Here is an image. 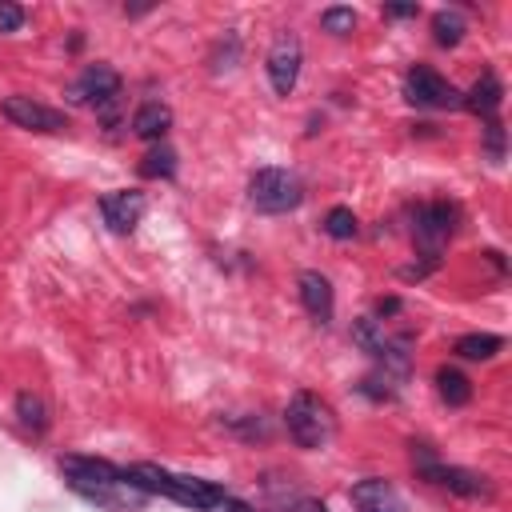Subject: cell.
<instances>
[{
	"mask_svg": "<svg viewBox=\"0 0 512 512\" xmlns=\"http://www.w3.org/2000/svg\"><path fill=\"white\" fill-rule=\"evenodd\" d=\"M456 220H460V208L456 204H444V200H432V204H420L416 208V224H412V236H416V248L424 256V264H440V252L448 244V236L456 232Z\"/></svg>",
	"mask_w": 512,
	"mask_h": 512,
	"instance_id": "5",
	"label": "cell"
},
{
	"mask_svg": "<svg viewBox=\"0 0 512 512\" xmlns=\"http://www.w3.org/2000/svg\"><path fill=\"white\" fill-rule=\"evenodd\" d=\"M140 176H148V180H172L176 176V152L164 140L152 144L144 152V160H140Z\"/></svg>",
	"mask_w": 512,
	"mask_h": 512,
	"instance_id": "17",
	"label": "cell"
},
{
	"mask_svg": "<svg viewBox=\"0 0 512 512\" xmlns=\"http://www.w3.org/2000/svg\"><path fill=\"white\" fill-rule=\"evenodd\" d=\"M352 504L360 512H408L404 508V496L388 480H380V476H368V480L352 484Z\"/></svg>",
	"mask_w": 512,
	"mask_h": 512,
	"instance_id": "12",
	"label": "cell"
},
{
	"mask_svg": "<svg viewBox=\"0 0 512 512\" xmlns=\"http://www.w3.org/2000/svg\"><path fill=\"white\" fill-rule=\"evenodd\" d=\"M392 312H400V300H396V296L380 300V316H392Z\"/></svg>",
	"mask_w": 512,
	"mask_h": 512,
	"instance_id": "28",
	"label": "cell"
},
{
	"mask_svg": "<svg viewBox=\"0 0 512 512\" xmlns=\"http://www.w3.org/2000/svg\"><path fill=\"white\" fill-rule=\"evenodd\" d=\"M388 16H400V20H404V16H416V4H392Z\"/></svg>",
	"mask_w": 512,
	"mask_h": 512,
	"instance_id": "27",
	"label": "cell"
},
{
	"mask_svg": "<svg viewBox=\"0 0 512 512\" xmlns=\"http://www.w3.org/2000/svg\"><path fill=\"white\" fill-rule=\"evenodd\" d=\"M300 60H304V48L292 32H280L272 52H268V80L276 88V96H288L296 88V76H300Z\"/></svg>",
	"mask_w": 512,
	"mask_h": 512,
	"instance_id": "8",
	"label": "cell"
},
{
	"mask_svg": "<svg viewBox=\"0 0 512 512\" xmlns=\"http://www.w3.org/2000/svg\"><path fill=\"white\" fill-rule=\"evenodd\" d=\"M432 36L440 48H452L464 40V16L460 12H436L432 16Z\"/></svg>",
	"mask_w": 512,
	"mask_h": 512,
	"instance_id": "21",
	"label": "cell"
},
{
	"mask_svg": "<svg viewBox=\"0 0 512 512\" xmlns=\"http://www.w3.org/2000/svg\"><path fill=\"white\" fill-rule=\"evenodd\" d=\"M500 100H504L500 76H496V72H480V80L460 96V108H468V112H476V116H484V120H496Z\"/></svg>",
	"mask_w": 512,
	"mask_h": 512,
	"instance_id": "13",
	"label": "cell"
},
{
	"mask_svg": "<svg viewBox=\"0 0 512 512\" xmlns=\"http://www.w3.org/2000/svg\"><path fill=\"white\" fill-rule=\"evenodd\" d=\"M100 216H104V224L112 228V232H132L136 224H140V216H144V192H132V188H120V192H108L104 200H100Z\"/></svg>",
	"mask_w": 512,
	"mask_h": 512,
	"instance_id": "11",
	"label": "cell"
},
{
	"mask_svg": "<svg viewBox=\"0 0 512 512\" xmlns=\"http://www.w3.org/2000/svg\"><path fill=\"white\" fill-rule=\"evenodd\" d=\"M168 124H172V112H168V104H160V100H144V104L136 108V116H132V132H136L140 140H152V144L164 140Z\"/></svg>",
	"mask_w": 512,
	"mask_h": 512,
	"instance_id": "15",
	"label": "cell"
},
{
	"mask_svg": "<svg viewBox=\"0 0 512 512\" xmlns=\"http://www.w3.org/2000/svg\"><path fill=\"white\" fill-rule=\"evenodd\" d=\"M352 340H356L364 352H372V356H384V352H388V344H392V340L384 336L380 320H368V316L352 324Z\"/></svg>",
	"mask_w": 512,
	"mask_h": 512,
	"instance_id": "19",
	"label": "cell"
},
{
	"mask_svg": "<svg viewBox=\"0 0 512 512\" xmlns=\"http://www.w3.org/2000/svg\"><path fill=\"white\" fill-rule=\"evenodd\" d=\"M4 116L16 128H28V132H60V128H68L64 112H56V108H48V104H40L32 96H8L4 100Z\"/></svg>",
	"mask_w": 512,
	"mask_h": 512,
	"instance_id": "9",
	"label": "cell"
},
{
	"mask_svg": "<svg viewBox=\"0 0 512 512\" xmlns=\"http://www.w3.org/2000/svg\"><path fill=\"white\" fill-rule=\"evenodd\" d=\"M60 468H64L68 484L80 496H88V500H96L104 508H116L120 504V488H132L124 480V468H112L108 460H96V456H64Z\"/></svg>",
	"mask_w": 512,
	"mask_h": 512,
	"instance_id": "2",
	"label": "cell"
},
{
	"mask_svg": "<svg viewBox=\"0 0 512 512\" xmlns=\"http://www.w3.org/2000/svg\"><path fill=\"white\" fill-rule=\"evenodd\" d=\"M24 24V12L16 4H0V32H16Z\"/></svg>",
	"mask_w": 512,
	"mask_h": 512,
	"instance_id": "25",
	"label": "cell"
},
{
	"mask_svg": "<svg viewBox=\"0 0 512 512\" xmlns=\"http://www.w3.org/2000/svg\"><path fill=\"white\" fill-rule=\"evenodd\" d=\"M412 460H416V468H420L424 480H432V484H440V488H448V492H456V496H468V500H488V496H492L488 476H480V472H472V468H456V464H436L424 444L412 448Z\"/></svg>",
	"mask_w": 512,
	"mask_h": 512,
	"instance_id": "6",
	"label": "cell"
},
{
	"mask_svg": "<svg viewBox=\"0 0 512 512\" xmlns=\"http://www.w3.org/2000/svg\"><path fill=\"white\" fill-rule=\"evenodd\" d=\"M300 300H304V308H308L312 320H320V324L332 320V284H328V276L300 272Z\"/></svg>",
	"mask_w": 512,
	"mask_h": 512,
	"instance_id": "14",
	"label": "cell"
},
{
	"mask_svg": "<svg viewBox=\"0 0 512 512\" xmlns=\"http://www.w3.org/2000/svg\"><path fill=\"white\" fill-rule=\"evenodd\" d=\"M248 200L256 212H292L300 200H304V184L296 180V172L288 168H260L252 180H248Z\"/></svg>",
	"mask_w": 512,
	"mask_h": 512,
	"instance_id": "4",
	"label": "cell"
},
{
	"mask_svg": "<svg viewBox=\"0 0 512 512\" xmlns=\"http://www.w3.org/2000/svg\"><path fill=\"white\" fill-rule=\"evenodd\" d=\"M284 424L300 448H324L336 436V416L316 392H296L284 408Z\"/></svg>",
	"mask_w": 512,
	"mask_h": 512,
	"instance_id": "3",
	"label": "cell"
},
{
	"mask_svg": "<svg viewBox=\"0 0 512 512\" xmlns=\"http://www.w3.org/2000/svg\"><path fill=\"white\" fill-rule=\"evenodd\" d=\"M124 480L136 488V492H160L176 504H188V508H212L224 488L220 484H208V480H196V476H180V472H168L160 464H132L124 468Z\"/></svg>",
	"mask_w": 512,
	"mask_h": 512,
	"instance_id": "1",
	"label": "cell"
},
{
	"mask_svg": "<svg viewBox=\"0 0 512 512\" xmlns=\"http://www.w3.org/2000/svg\"><path fill=\"white\" fill-rule=\"evenodd\" d=\"M16 416H20V424L28 432H44L48 428V408H44V400L36 392H20L16 396Z\"/></svg>",
	"mask_w": 512,
	"mask_h": 512,
	"instance_id": "20",
	"label": "cell"
},
{
	"mask_svg": "<svg viewBox=\"0 0 512 512\" xmlns=\"http://www.w3.org/2000/svg\"><path fill=\"white\" fill-rule=\"evenodd\" d=\"M320 512H324V508H320Z\"/></svg>",
	"mask_w": 512,
	"mask_h": 512,
	"instance_id": "29",
	"label": "cell"
},
{
	"mask_svg": "<svg viewBox=\"0 0 512 512\" xmlns=\"http://www.w3.org/2000/svg\"><path fill=\"white\" fill-rule=\"evenodd\" d=\"M488 152H492V160H500L504 156V124L500 120H488Z\"/></svg>",
	"mask_w": 512,
	"mask_h": 512,
	"instance_id": "24",
	"label": "cell"
},
{
	"mask_svg": "<svg viewBox=\"0 0 512 512\" xmlns=\"http://www.w3.org/2000/svg\"><path fill=\"white\" fill-rule=\"evenodd\" d=\"M116 96H120V72L108 64H88L72 88V100H84V104H112Z\"/></svg>",
	"mask_w": 512,
	"mask_h": 512,
	"instance_id": "10",
	"label": "cell"
},
{
	"mask_svg": "<svg viewBox=\"0 0 512 512\" xmlns=\"http://www.w3.org/2000/svg\"><path fill=\"white\" fill-rule=\"evenodd\" d=\"M208 512H256V508H252V504H244V500H236V496H220Z\"/></svg>",
	"mask_w": 512,
	"mask_h": 512,
	"instance_id": "26",
	"label": "cell"
},
{
	"mask_svg": "<svg viewBox=\"0 0 512 512\" xmlns=\"http://www.w3.org/2000/svg\"><path fill=\"white\" fill-rule=\"evenodd\" d=\"M320 24H324V32H332V36H348V32L356 28V12H352V8H328V12L320 16Z\"/></svg>",
	"mask_w": 512,
	"mask_h": 512,
	"instance_id": "23",
	"label": "cell"
},
{
	"mask_svg": "<svg viewBox=\"0 0 512 512\" xmlns=\"http://www.w3.org/2000/svg\"><path fill=\"white\" fill-rule=\"evenodd\" d=\"M436 392H440L444 404L460 408V404L472 400V380H468L460 368H440V372H436Z\"/></svg>",
	"mask_w": 512,
	"mask_h": 512,
	"instance_id": "16",
	"label": "cell"
},
{
	"mask_svg": "<svg viewBox=\"0 0 512 512\" xmlns=\"http://www.w3.org/2000/svg\"><path fill=\"white\" fill-rule=\"evenodd\" d=\"M324 232L332 236V240H352L356 236V216H352V208H332L328 216H324Z\"/></svg>",
	"mask_w": 512,
	"mask_h": 512,
	"instance_id": "22",
	"label": "cell"
},
{
	"mask_svg": "<svg viewBox=\"0 0 512 512\" xmlns=\"http://www.w3.org/2000/svg\"><path fill=\"white\" fill-rule=\"evenodd\" d=\"M404 96L416 104V108H456L460 104V92L428 64H416L408 68L404 76Z\"/></svg>",
	"mask_w": 512,
	"mask_h": 512,
	"instance_id": "7",
	"label": "cell"
},
{
	"mask_svg": "<svg viewBox=\"0 0 512 512\" xmlns=\"http://www.w3.org/2000/svg\"><path fill=\"white\" fill-rule=\"evenodd\" d=\"M500 348H504V340L496 332H468L456 340V356H464V360H492Z\"/></svg>",
	"mask_w": 512,
	"mask_h": 512,
	"instance_id": "18",
	"label": "cell"
}]
</instances>
